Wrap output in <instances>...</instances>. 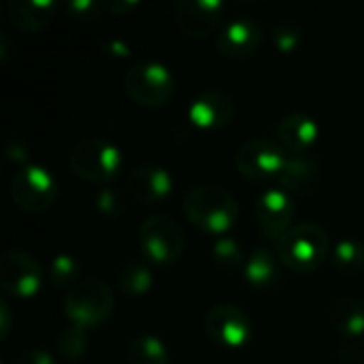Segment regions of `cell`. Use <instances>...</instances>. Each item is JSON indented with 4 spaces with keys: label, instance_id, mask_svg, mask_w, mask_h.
<instances>
[{
    "label": "cell",
    "instance_id": "1f68e13d",
    "mask_svg": "<svg viewBox=\"0 0 364 364\" xmlns=\"http://www.w3.org/2000/svg\"><path fill=\"white\" fill-rule=\"evenodd\" d=\"M136 6H139V2H124V0H107V2H102V9L113 13V15H126Z\"/></svg>",
    "mask_w": 364,
    "mask_h": 364
},
{
    "label": "cell",
    "instance_id": "7c38bea8",
    "mask_svg": "<svg viewBox=\"0 0 364 364\" xmlns=\"http://www.w3.org/2000/svg\"><path fill=\"white\" fill-rule=\"evenodd\" d=\"M224 15V2L218 0H177L173 2V19L190 38L211 34Z\"/></svg>",
    "mask_w": 364,
    "mask_h": 364
},
{
    "label": "cell",
    "instance_id": "ba28073f",
    "mask_svg": "<svg viewBox=\"0 0 364 364\" xmlns=\"http://www.w3.org/2000/svg\"><path fill=\"white\" fill-rule=\"evenodd\" d=\"M286 158H288V154L277 141L260 136V139H252L245 145H241V149L237 151V158H235V166L245 179L267 181L282 173Z\"/></svg>",
    "mask_w": 364,
    "mask_h": 364
},
{
    "label": "cell",
    "instance_id": "52a82bcc",
    "mask_svg": "<svg viewBox=\"0 0 364 364\" xmlns=\"http://www.w3.org/2000/svg\"><path fill=\"white\" fill-rule=\"evenodd\" d=\"M11 198L26 213H45L58 198L55 177L38 164H26L11 179Z\"/></svg>",
    "mask_w": 364,
    "mask_h": 364
},
{
    "label": "cell",
    "instance_id": "4fadbf2b",
    "mask_svg": "<svg viewBox=\"0 0 364 364\" xmlns=\"http://www.w3.org/2000/svg\"><path fill=\"white\" fill-rule=\"evenodd\" d=\"M237 113L235 100L222 90H205L200 92L188 107V119L198 130H222L226 128Z\"/></svg>",
    "mask_w": 364,
    "mask_h": 364
},
{
    "label": "cell",
    "instance_id": "cb8c5ba5",
    "mask_svg": "<svg viewBox=\"0 0 364 364\" xmlns=\"http://www.w3.org/2000/svg\"><path fill=\"white\" fill-rule=\"evenodd\" d=\"M47 277L55 288L68 292L73 286H77L81 282V264L70 254H58L49 264Z\"/></svg>",
    "mask_w": 364,
    "mask_h": 364
},
{
    "label": "cell",
    "instance_id": "8fae6325",
    "mask_svg": "<svg viewBox=\"0 0 364 364\" xmlns=\"http://www.w3.org/2000/svg\"><path fill=\"white\" fill-rule=\"evenodd\" d=\"M262 28L250 15L228 19L215 36V49L228 60H247L252 58L262 43Z\"/></svg>",
    "mask_w": 364,
    "mask_h": 364
},
{
    "label": "cell",
    "instance_id": "9c48e42d",
    "mask_svg": "<svg viewBox=\"0 0 364 364\" xmlns=\"http://www.w3.org/2000/svg\"><path fill=\"white\" fill-rule=\"evenodd\" d=\"M43 269L21 250H11L0 260V288L15 299H30L41 290Z\"/></svg>",
    "mask_w": 364,
    "mask_h": 364
},
{
    "label": "cell",
    "instance_id": "9a60e30c",
    "mask_svg": "<svg viewBox=\"0 0 364 364\" xmlns=\"http://www.w3.org/2000/svg\"><path fill=\"white\" fill-rule=\"evenodd\" d=\"M126 190L143 205H162L173 194V177L162 166L143 164L128 173Z\"/></svg>",
    "mask_w": 364,
    "mask_h": 364
},
{
    "label": "cell",
    "instance_id": "e0dca14e",
    "mask_svg": "<svg viewBox=\"0 0 364 364\" xmlns=\"http://www.w3.org/2000/svg\"><path fill=\"white\" fill-rule=\"evenodd\" d=\"M320 179V162L314 154H288L282 173L277 175L279 188L292 194H305L316 188Z\"/></svg>",
    "mask_w": 364,
    "mask_h": 364
},
{
    "label": "cell",
    "instance_id": "836d02e7",
    "mask_svg": "<svg viewBox=\"0 0 364 364\" xmlns=\"http://www.w3.org/2000/svg\"><path fill=\"white\" fill-rule=\"evenodd\" d=\"M0 318H2V324H0V337L6 339L9 337V331H11V311H9V305L2 301L0 303Z\"/></svg>",
    "mask_w": 364,
    "mask_h": 364
},
{
    "label": "cell",
    "instance_id": "f1b7e54d",
    "mask_svg": "<svg viewBox=\"0 0 364 364\" xmlns=\"http://www.w3.org/2000/svg\"><path fill=\"white\" fill-rule=\"evenodd\" d=\"M105 11L102 2H94V0H73L66 2V13L77 19V21H92L98 17V13Z\"/></svg>",
    "mask_w": 364,
    "mask_h": 364
},
{
    "label": "cell",
    "instance_id": "4316f807",
    "mask_svg": "<svg viewBox=\"0 0 364 364\" xmlns=\"http://www.w3.org/2000/svg\"><path fill=\"white\" fill-rule=\"evenodd\" d=\"M271 45L288 55V53H294L301 45H303V28L296 23V21H290V19H284V21H277L273 28H271Z\"/></svg>",
    "mask_w": 364,
    "mask_h": 364
},
{
    "label": "cell",
    "instance_id": "44dd1931",
    "mask_svg": "<svg viewBox=\"0 0 364 364\" xmlns=\"http://www.w3.org/2000/svg\"><path fill=\"white\" fill-rule=\"evenodd\" d=\"M126 358L130 364H168L171 354L162 339L154 335H136L126 343Z\"/></svg>",
    "mask_w": 364,
    "mask_h": 364
},
{
    "label": "cell",
    "instance_id": "d6986e66",
    "mask_svg": "<svg viewBox=\"0 0 364 364\" xmlns=\"http://www.w3.org/2000/svg\"><path fill=\"white\" fill-rule=\"evenodd\" d=\"M333 328L348 341H356L364 335V305L354 299H339L331 307Z\"/></svg>",
    "mask_w": 364,
    "mask_h": 364
},
{
    "label": "cell",
    "instance_id": "d6a6232c",
    "mask_svg": "<svg viewBox=\"0 0 364 364\" xmlns=\"http://www.w3.org/2000/svg\"><path fill=\"white\" fill-rule=\"evenodd\" d=\"M6 158L13 162V160H17V162H26L28 160V154H26V149L21 147V143L17 141H11L9 145H6Z\"/></svg>",
    "mask_w": 364,
    "mask_h": 364
},
{
    "label": "cell",
    "instance_id": "8992f818",
    "mask_svg": "<svg viewBox=\"0 0 364 364\" xmlns=\"http://www.w3.org/2000/svg\"><path fill=\"white\" fill-rule=\"evenodd\" d=\"M141 252L160 267H168L181 260L186 252L183 228L168 215H151L139 228Z\"/></svg>",
    "mask_w": 364,
    "mask_h": 364
},
{
    "label": "cell",
    "instance_id": "277c9868",
    "mask_svg": "<svg viewBox=\"0 0 364 364\" xmlns=\"http://www.w3.org/2000/svg\"><path fill=\"white\" fill-rule=\"evenodd\" d=\"M68 166L87 183L109 186L122 168V151L109 139H83L70 149Z\"/></svg>",
    "mask_w": 364,
    "mask_h": 364
},
{
    "label": "cell",
    "instance_id": "7a4b0ae2",
    "mask_svg": "<svg viewBox=\"0 0 364 364\" xmlns=\"http://www.w3.org/2000/svg\"><path fill=\"white\" fill-rule=\"evenodd\" d=\"M328 232L314 222L296 224L275 241L279 262L294 273H314L320 269L328 258Z\"/></svg>",
    "mask_w": 364,
    "mask_h": 364
},
{
    "label": "cell",
    "instance_id": "4dcf8cb0",
    "mask_svg": "<svg viewBox=\"0 0 364 364\" xmlns=\"http://www.w3.org/2000/svg\"><path fill=\"white\" fill-rule=\"evenodd\" d=\"M102 51H105L107 55H111V58H119V60L130 58V47H128L124 41H119V38H111V41H107V43L102 45Z\"/></svg>",
    "mask_w": 364,
    "mask_h": 364
},
{
    "label": "cell",
    "instance_id": "83f0119b",
    "mask_svg": "<svg viewBox=\"0 0 364 364\" xmlns=\"http://www.w3.org/2000/svg\"><path fill=\"white\" fill-rule=\"evenodd\" d=\"M96 209L107 215V218H119L126 213V198L124 192L113 188V186H102L96 192V200H94Z\"/></svg>",
    "mask_w": 364,
    "mask_h": 364
},
{
    "label": "cell",
    "instance_id": "3957f363",
    "mask_svg": "<svg viewBox=\"0 0 364 364\" xmlns=\"http://www.w3.org/2000/svg\"><path fill=\"white\" fill-rule=\"evenodd\" d=\"M115 296L113 290L94 277L81 279L64 294V314L73 326L83 331L105 326L113 316Z\"/></svg>",
    "mask_w": 364,
    "mask_h": 364
},
{
    "label": "cell",
    "instance_id": "f546056e",
    "mask_svg": "<svg viewBox=\"0 0 364 364\" xmlns=\"http://www.w3.org/2000/svg\"><path fill=\"white\" fill-rule=\"evenodd\" d=\"M13 364H53V358L45 350H26L15 358Z\"/></svg>",
    "mask_w": 364,
    "mask_h": 364
},
{
    "label": "cell",
    "instance_id": "6da1fadb",
    "mask_svg": "<svg viewBox=\"0 0 364 364\" xmlns=\"http://www.w3.org/2000/svg\"><path fill=\"white\" fill-rule=\"evenodd\" d=\"M183 213L198 230L224 237V232H228L239 220V205L224 188L200 183L186 194Z\"/></svg>",
    "mask_w": 364,
    "mask_h": 364
},
{
    "label": "cell",
    "instance_id": "5bb4252c",
    "mask_svg": "<svg viewBox=\"0 0 364 364\" xmlns=\"http://www.w3.org/2000/svg\"><path fill=\"white\" fill-rule=\"evenodd\" d=\"M256 220L264 237L279 239L284 232L292 228L294 205L292 196L282 188H269L256 198Z\"/></svg>",
    "mask_w": 364,
    "mask_h": 364
},
{
    "label": "cell",
    "instance_id": "ffe728a7",
    "mask_svg": "<svg viewBox=\"0 0 364 364\" xmlns=\"http://www.w3.org/2000/svg\"><path fill=\"white\" fill-rule=\"evenodd\" d=\"M277 260H279L277 254H273V252H269L264 247L256 250L247 258V262H245V273H243L245 275V282L250 286L258 288V290L271 288L277 282V277H279Z\"/></svg>",
    "mask_w": 364,
    "mask_h": 364
},
{
    "label": "cell",
    "instance_id": "7402d4cb",
    "mask_svg": "<svg viewBox=\"0 0 364 364\" xmlns=\"http://www.w3.org/2000/svg\"><path fill=\"white\" fill-rule=\"evenodd\" d=\"M117 288L126 296H143L154 286V273L147 264L139 260H130L117 271Z\"/></svg>",
    "mask_w": 364,
    "mask_h": 364
},
{
    "label": "cell",
    "instance_id": "ac0fdd59",
    "mask_svg": "<svg viewBox=\"0 0 364 364\" xmlns=\"http://www.w3.org/2000/svg\"><path fill=\"white\" fill-rule=\"evenodd\" d=\"M55 13L53 0H9L6 15L9 21L23 32L43 30Z\"/></svg>",
    "mask_w": 364,
    "mask_h": 364
},
{
    "label": "cell",
    "instance_id": "d4e9b609",
    "mask_svg": "<svg viewBox=\"0 0 364 364\" xmlns=\"http://www.w3.org/2000/svg\"><path fill=\"white\" fill-rule=\"evenodd\" d=\"M211 258L215 262V267L220 271H226V273H235L243 267V247L232 239V237H218L213 247H211Z\"/></svg>",
    "mask_w": 364,
    "mask_h": 364
},
{
    "label": "cell",
    "instance_id": "603a6c76",
    "mask_svg": "<svg viewBox=\"0 0 364 364\" xmlns=\"http://www.w3.org/2000/svg\"><path fill=\"white\" fill-rule=\"evenodd\" d=\"M333 264L343 275H356L364 271V243L358 239H343L335 245Z\"/></svg>",
    "mask_w": 364,
    "mask_h": 364
},
{
    "label": "cell",
    "instance_id": "484cf974",
    "mask_svg": "<svg viewBox=\"0 0 364 364\" xmlns=\"http://www.w3.org/2000/svg\"><path fill=\"white\" fill-rule=\"evenodd\" d=\"M55 350L66 360H81L87 352V337L85 331L79 326H66L55 337Z\"/></svg>",
    "mask_w": 364,
    "mask_h": 364
},
{
    "label": "cell",
    "instance_id": "30bf717a",
    "mask_svg": "<svg viewBox=\"0 0 364 364\" xmlns=\"http://www.w3.org/2000/svg\"><path fill=\"white\" fill-rule=\"evenodd\" d=\"M205 331L218 346L228 350L243 348L254 333L247 314L230 303L213 305L205 314Z\"/></svg>",
    "mask_w": 364,
    "mask_h": 364
},
{
    "label": "cell",
    "instance_id": "2e32d148",
    "mask_svg": "<svg viewBox=\"0 0 364 364\" xmlns=\"http://www.w3.org/2000/svg\"><path fill=\"white\" fill-rule=\"evenodd\" d=\"M320 126L307 113H290L277 124V143L286 149V154H311L318 143Z\"/></svg>",
    "mask_w": 364,
    "mask_h": 364
},
{
    "label": "cell",
    "instance_id": "5b68a950",
    "mask_svg": "<svg viewBox=\"0 0 364 364\" xmlns=\"http://www.w3.org/2000/svg\"><path fill=\"white\" fill-rule=\"evenodd\" d=\"M124 92L139 107L162 109L175 96V77L160 62H136L124 73Z\"/></svg>",
    "mask_w": 364,
    "mask_h": 364
}]
</instances>
